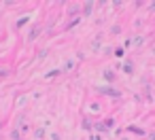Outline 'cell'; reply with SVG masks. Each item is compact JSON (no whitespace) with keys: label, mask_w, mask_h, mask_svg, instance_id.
<instances>
[{"label":"cell","mask_w":155,"mask_h":140,"mask_svg":"<svg viewBox=\"0 0 155 140\" xmlns=\"http://www.w3.org/2000/svg\"><path fill=\"white\" fill-rule=\"evenodd\" d=\"M102 93H106V96H113V98H119L121 93L119 91H115V89H110V87H104V89H100Z\"/></svg>","instance_id":"cell-1"},{"label":"cell","mask_w":155,"mask_h":140,"mask_svg":"<svg viewBox=\"0 0 155 140\" xmlns=\"http://www.w3.org/2000/svg\"><path fill=\"white\" fill-rule=\"evenodd\" d=\"M104 79H106L108 83H113V81H115V74H113V70H106V72H104Z\"/></svg>","instance_id":"cell-2"},{"label":"cell","mask_w":155,"mask_h":140,"mask_svg":"<svg viewBox=\"0 0 155 140\" xmlns=\"http://www.w3.org/2000/svg\"><path fill=\"white\" fill-rule=\"evenodd\" d=\"M127 129H130V132H134V134H138V136H142V134H144L142 129H138V127H134V125H130Z\"/></svg>","instance_id":"cell-3"},{"label":"cell","mask_w":155,"mask_h":140,"mask_svg":"<svg viewBox=\"0 0 155 140\" xmlns=\"http://www.w3.org/2000/svg\"><path fill=\"white\" fill-rule=\"evenodd\" d=\"M123 68H125V72H134V68H132V64H130V62H127Z\"/></svg>","instance_id":"cell-4"},{"label":"cell","mask_w":155,"mask_h":140,"mask_svg":"<svg viewBox=\"0 0 155 140\" xmlns=\"http://www.w3.org/2000/svg\"><path fill=\"white\" fill-rule=\"evenodd\" d=\"M45 136V129H36V138H43Z\"/></svg>","instance_id":"cell-5"}]
</instances>
